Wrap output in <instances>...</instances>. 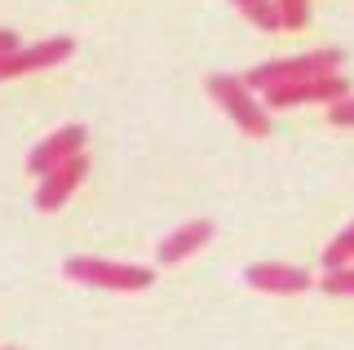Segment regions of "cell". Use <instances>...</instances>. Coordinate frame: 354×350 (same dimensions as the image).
<instances>
[{
	"mask_svg": "<svg viewBox=\"0 0 354 350\" xmlns=\"http://www.w3.org/2000/svg\"><path fill=\"white\" fill-rule=\"evenodd\" d=\"M248 288L257 293H274V297H297V293H310V270L288 266V261H252L243 270Z\"/></svg>",
	"mask_w": 354,
	"mask_h": 350,
	"instance_id": "cell-7",
	"label": "cell"
},
{
	"mask_svg": "<svg viewBox=\"0 0 354 350\" xmlns=\"http://www.w3.org/2000/svg\"><path fill=\"white\" fill-rule=\"evenodd\" d=\"M208 93H213V102L239 125V133H248V138H266V133L274 129L270 111H266V107L257 102V93L243 84V75L213 71V75H208Z\"/></svg>",
	"mask_w": 354,
	"mask_h": 350,
	"instance_id": "cell-2",
	"label": "cell"
},
{
	"mask_svg": "<svg viewBox=\"0 0 354 350\" xmlns=\"http://www.w3.org/2000/svg\"><path fill=\"white\" fill-rule=\"evenodd\" d=\"M341 98H350V80L341 71L332 75H310V80H292V84H274V89H266V111H283V107H301V102H341Z\"/></svg>",
	"mask_w": 354,
	"mask_h": 350,
	"instance_id": "cell-4",
	"label": "cell"
},
{
	"mask_svg": "<svg viewBox=\"0 0 354 350\" xmlns=\"http://www.w3.org/2000/svg\"><path fill=\"white\" fill-rule=\"evenodd\" d=\"M0 350H18V346H0Z\"/></svg>",
	"mask_w": 354,
	"mask_h": 350,
	"instance_id": "cell-16",
	"label": "cell"
},
{
	"mask_svg": "<svg viewBox=\"0 0 354 350\" xmlns=\"http://www.w3.org/2000/svg\"><path fill=\"white\" fill-rule=\"evenodd\" d=\"M88 178V160L84 156H71L66 164H58L53 173H44L40 187H36V209L40 213H58L66 200L75 195V187Z\"/></svg>",
	"mask_w": 354,
	"mask_h": 350,
	"instance_id": "cell-8",
	"label": "cell"
},
{
	"mask_svg": "<svg viewBox=\"0 0 354 350\" xmlns=\"http://www.w3.org/2000/svg\"><path fill=\"white\" fill-rule=\"evenodd\" d=\"M66 279L88 284V288H102V293H142L155 284L151 266H138V261H111V257H66L62 266Z\"/></svg>",
	"mask_w": 354,
	"mask_h": 350,
	"instance_id": "cell-1",
	"label": "cell"
},
{
	"mask_svg": "<svg viewBox=\"0 0 354 350\" xmlns=\"http://www.w3.org/2000/svg\"><path fill=\"white\" fill-rule=\"evenodd\" d=\"M279 9V31H301L310 23V0H274Z\"/></svg>",
	"mask_w": 354,
	"mask_h": 350,
	"instance_id": "cell-12",
	"label": "cell"
},
{
	"mask_svg": "<svg viewBox=\"0 0 354 350\" xmlns=\"http://www.w3.org/2000/svg\"><path fill=\"white\" fill-rule=\"evenodd\" d=\"M75 53V40L66 36H53V40H40V45H18L9 53H0V80H18V75H31V71H49L66 62Z\"/></svg>",
	"mask_w": 354,
	"mask_h": 350,
	"instance_id": "cell-5",
	"label": "cell"
},
{
	"mask_svg": "<svg viewBox=\"0 0 354 350\" xmlns=\"http://www.w3.org/2000/svg\"><path fill=\"white\" fill-rule=\"evenodd\" d=\"M84 125H62V129H53L44 142H36L31 147V156H27V173H36V178H44V173H53L58 164H66L71 156H84Z\"/></svg>",
	"mask_w": 354,
	"mask_h": 350,
	"instance_id": "cell-6",
	"label": "cell"
},
{
	"mask_svg": "<svg viewBox=\"0 0 354 350\" xmlns=\"http://www.w3.org/2000/svg\"><path fill=\"white\" fill-rule=\"evenodd\" d=\"M230 5H235L252 27H261V31H279V9H274V0H230Z\"/></svg>",
	"mask_w": 354,
	"mask_h": 350,
	"instance_id": "cell-10",
	"label": "cell"
},
{
	"mask_svg": "<svg viewBox=\"0 0 354 350\" xmlns=\"http://www.w3.org/2000/svg\"><path fill=\"white\" fill-rule=\"evenodd\" d=\"M22 45V40L14 36V31H9V27H0V53H9V49H18Z\"/></svg>",
	"mask_w": 354,
	"mask_h": 350,
	"instance_id": "cell-15",
	"label": "cell"
},
{
	"mask_svg": "<svg viewBox=\"0 0 354 350\" xmlns=\"http://www.w3.org/2000/svg\"><path fill=\"white\" fill-rule=\"evenodd\" d=\"M217 235V226L208 222V217H195V222H182L177 231H169L160 239V248H155V257L164 261V266H173V261H186V257H195L199 248L208 244V239Z\"/></svg>",
	"mask_w": 354,
	"mask_h": 350,
	"instance_id": "cell-9",
	"label": "cell"
},
{
	"mask_svg": "<svg viewBox=\"0 0 354 350\" xmlns=\"http://www.w3.org/2000/svg\"><path fill=\"white\" fill-rule=\"evenodd\" d=\"M319 288H324L328 297H354V261H350V266H341V270H324Z\"/></svg>",
	"mask_w": 354,
	"mask_h": 350,
	"instance_id": "cell-13",
	"label": "cell"
},
{
	"mask_svg": "<svg viewBox=\"0 0 354 350\" xmlns=\"http://www.w3.org/2000/svg\"><path fill=\"white\" fill-rule=\"evenodd\" d=\"M350 261H354V222L324 248V270H341V266H350Z\"/></svg>",
	"mask_w": 354,
	"mask_h": 350,
	"instance_id": "cell-11",
	"label": "cell"
},
{
	"mask_svg": "<svg viewBox=\"0 0 354 350\" xmlns=\"http://www.w3.org/2000/svg\"><path fill=\"white\" fill-rule=\"evenodd\" d=\"M341 71V49H315V53H297V58H274L261 62L243 75L248 89H274V84H292V80H310V75H332Z\"/></svg>",
	"mask_w": 354,
	"mask_h": 350,
	"instance_id": "cell-3",
	"label": "cell"
},
{
	"mask_svg": "<svg viewBox=\"0 0 354 350\" xmlns=\"http://www.w3.org/2000/svg\"><path fill=\"white\" fill-rule=\"evenodd\" d=\"M328 125H337V129H354V93L328 107Z\"/></svg>",
	"mask_w": 354,
	"mask_h": 350,
	"instance_id": "cell-14",
	"label": "cell"
}]
</instances>
